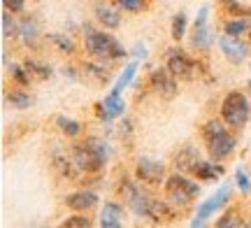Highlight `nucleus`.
<instances>
[{
  "label": "nucleus",
  "mask_w": 251,
  "mask_h": 228,
  "mask_svg": "<svg viewBox=\"0 0 251 228\" xmlns=\"http://www.w3.org/2000/svg\"><path fill=\"white\" fill-rule=\"evenodd\" d=\"M109 147L107 142H102L98 137H89L86 142L72 147V158L81 173H98L102 170V165L107 163L109 158Z\"/></svg>",
  "instance_id": "nucleus-1"
},
{
  "label": "nucleus",
  "mask_w": 251,
  "mask_h": 228,
  "mask_svg": "<svg viewBox=\"0 0 251 228\" xmlns=\"http://www.w3.org/2000/svg\"><path fill=\"white\" fill-rule=\"evenodd\" d=\"M202 135L207 140V149H209V154L214 161H224L226 156L233 154L235 149V137L226 130V126L221 121H216L212 119L205 128H202Z\"/></svg>",
  "instance_id": "nucleus-2"
},
{
  "label": "nucleus",
  "mask_w": 251,
  "mask_h": 228,
  "mask_svg": "<svg viewBox=\"0 0 251 228\" xmlns=\"http://www.w3.org/2000/svg\"><path fill=\"white\" fill-rule=\"evenodd\" d=\"M84 45L86 51L96 58H124L128 51L107 33H98L93 28H84Z\"/></svg>",
  "instance_id": "nucleus-3"
},
{
  "label": "nucleus",
  "mask_w": 251,
  "mask_h": 228,
  "mask_svg": "<svg viewBox=\"0 0 251 228\" xmlns=\"http://www.w3.org/2000/svg\"><path fill=\"white\" fill-rule=\"evenodd\" d=\"M221 117L228 126H244L251 117V107H249V101L244 98L242 93H228L221 102Z\"/></svg>",
  "instance_id": "nucleus-4"
},
{
  "label": "nucleus",
  "mask_w": 251,
  "mask_h": 228,
  "mask_svg": "<svg viewBox=\"0 0 251 228\" xmlns=\"http://www.w3.org/2000/svg\"><path fill=\"white\" fill-rule=\"evenodd\" d=\"M165 193H168V201H170L172 205L186 207L193 198H198L200 186L193 182H188L186 177H181V175H172L170 179L165 182Z\"/></svg>",
  "instance_id": "nucleus-5"
},
{
  "label": "nucleus",
  "mask_w": 251,
  "mask_h": 228,
  "mask_svg": "<svg viewBox=\"0 0 251 228\" xmlns=\"http://www.w3.org/2000/svg\"><path fill=\"white\" fill-rule=\"evenodd\" d=\"M121 193L126 196V201H128V205H130V210H133L137 217H149V214H151L153 198H149L147 193H142V189H137L133 182L124 179V184H121Z\"/></svg>",
  "instance_id": "nucleus-6"
},
{
  "label": "nucleus",
  "mask_w": 251,
  "mask_h": 228,
  "mask_svg": "<svg viewBox=\"0 0 251 228\" xmlns=\"http://www.w3.org/2000/svg\"><path fill=\"white\" fill-rule=\"evenodd\" d=\"M149 82H151L153 91L161 93V98L165 101L177 96V77L170 73V68H153L149 75Z\"/></svg>",
  "instance_id": "nucleus-7"
},
{
  "label": "nucleus",
  "mask_w": 251,
  "mask_h": 228,
  "mask_svg": "<svg viewBox=\"0 0 251 228\" xmlns=\"http://www.w3.org/2000/svg\"><path fill=\"white\" fill-rule=\"evenodd\" d=\"M168 68H170V73L175 77H179V79H193L196 77V70L198 65L193 58H188L181 49H170L168 51Z\"/></svg>",
  "instance_id": "nucleus-8"
},
{
  "label": "nucleus",
  "mask_w": 251,
  "mask_h": 228,
  "mask_svg": "<svg viewBox=\"0 0 251 228\" xmlns=\"http://www.w3.org/2000/svg\"><path fill=\"white\" fill-rule=\"evenodd\" d=\"M228 201H230V186H221V189H219V191H216L209 201L202 203V205L198 207V217L191 221V226H202V224H205V219H209L216 210H221Z\"/></svg>",
  "instance_id": "nucleus-9"
},
{
  "label": "nucleus",
  "mask_w": 251,
  "mask_h": 228,
  "mask_svg": "<svg viewBox=\"0 0 251 228\" xmlns=\"http://www.w3.org/2000/svg\"><path fill=\"white\" fill-rule=\"evenodd\" d=\"M219 47H221V51H224L226 58L235 65H240L242 61H247V56H249V47L235 35H224L219 40Z\"/></svg>",
  "instance_id": "nucleus-10"
},
{
  "label": "nucleus",
  "mask_w": 251,
  "mask_h": 228,
  "mask_svg": "<svg viewBox=\"0 0 251 228\" xmlns=\"http://www.w3.org/2000/svg\"><path fill=\"white\" fill-rule=\"evenodd\" d=\"M137 179L140 182H147V184H161L163 177H165V163L161 161H153V158H140L137 163Z\"/></svg>",
  "instance_id": "nucleus-11"
},
{
  "label": "nucleus",
  "mask_w": 251,
  "mask_h": 228,
  "mask_svg": "<svg viewBox=\"0 0 251 228\" xmlns=\"http://www.w3.org/2000/svg\"><path fill=\"white\" fill-rule=\"evenodd\" d=\"M207 17H209V7H202L196 19L193 35H191V45L196 47V49H209V45H212V33L207 28Z\"/></svg>",
  "instance_id": "nucleus-12"
},
{
  "label": "nucleus",
  "mask_w": 251,
  "mask_h": 228,
  "mask_svg": "<svg viewBox=\"0 0 251 228\" xmlns=\"http://www.w3.org/2000/svg\"><path fill=\"white\" fill-rule=\"evenodd\" d=\"M198 161H200V154H198L196 147H181L179 152L175 154V168L179 170V173H193L196 170Z\"/></svg>",
  "instance_id": "nucleus-13"
},
{
  "label": "nucleus",
  "mask_w": 251,
  "mask_h": 228,
  "mask_svg": "<svg viewBox=\"0 0 251 228\" xmlns=\"http://www.w3.org/2000/svg\"><path fill=\"white\" fill-rule=\"evenodd\" d=\"M100 226L102 228H119L124 226V207L119 203H107L100 212Z\"/></svg>",
  "instance_id": "nucleus-14"
},
{
  "label": "nucleus",
  "mask_w": 251,
  "mask_h": 228,
  "mask_svg": "<svg viewBox=\"0 0 251 228\" xmlns=\"http://www.w3.org/2000/svg\"><path fill=\"white\" fill-rule=\"evenodd\" d=\"M51 161H54V168L63 175V177H70L72 179V177H77V173H79V168H77V163H75L72 154L68 156L65 152H61V149H54Z\"/></svg>",
  "instance_id": "nucleus-15"
},
{
  "label": "nucleus",
  "mask_w": 251,
  "mask_h": 228,
  "mask_svg": "<svg viewBox=\"0 0 251 228\" xmlns=\"http://www.w3.org/2000/svg\"><path fill=\"white\" fill-rule=\"evenodd\" d=\"M96 203H98V196L91 191H79V193H70L68 198H65V205L70 207V210H77V212H86L91 207H96Z\"/></svg>",
  "instance_id": "nucleus-16"
},
{
  "label": "nucleus",
  "mask_w": 251,
  "mask_h": 228,
  "mask_svg": "<svg viewBox=\"0 0 251 228\" xmlns=\"http://www.w3.org/2000/svg\"><path fill=\"white\" fill-rule=\"evenodd\" d=\"M96 19H98L105 28H119V24H121V17L117 14V9L107 7L105 2H98V5H96Z\"/></svg>",
  "instance_id": "nucleus-17"
},
{
  "label": "nucleus",
  "mask_w": 251,
  "mask_h": 228,
  "mask_svg": "<svg viewBox=\"0 0 251 228\" xmlns=\"http://www.w3.org/2000/svg\"><path fill=\"white\" fill-rule=\"evenodd\" d=\"M196 177L202 179V182H209V179H216L224 175V165H216V163H209V161H198L196 165Z\"/></svg>",
  "instance_id": "nucleus-18"
},
{
  "label": "nucleus",
  "mask_w": 251,
  "mask_h": 228,
  "mask_svg": "<svg viewBox=\"0 0 251 228\" xmlns=\"http://www.w3.org/2000/svg\"><path fill=\"white\" fill-rule=\"evenodd\" d=\"M102 105H105V110H107L109 119L121 117V114H124V110H126V102L121 101V91H117V89H114V91H112L107 98L102 101Z\"/></svg>",
  "instance_id": "nucleus-19"
},
{
  "label": "nucleus",
  "mask_w": 251,
  "mask_h": 228,
  "mask_svg": "<svg viewBox=\"0 0 251 228\" xmlns=\"http://www.w3.org/2000/svg\"><path fill=\"white\" fill-rule=\"evenodd\" d=\"M19 33L24 37L26 47H37V35H40V30H37V24L33 19H24L21 26H19Z\"/></svg>",
  "instance_id": "nucleus-20"
},
{
  "label": "nucleus",
  "mask_w": 251,
  "mask_h": 228,
  "mask_svg": "<svg viewBox=\"0 0 251 228\" xmlns=\"http://www.w3.org/2000/svg\"><path fill=\"white\" fill-rule=\"evenodd\" d=\"M47 40H49V42H51L58 51H63V54H75V49H77V45L72 42L70 37L61 35V33H49V35H47Z\"/></svg>",
  "instance_id": "nucleus-21"
},
{
  "label": "nucleus",
  "mask_w": 251,
  "mask_h": 228,
  "mask_svg": "<svg viewBox=\"0 0 251 228\" xmlns=\"http://www.w3.org/2000/svg\"><path fill=\"white\" fill-rule=\"evenodd\" d=\"M244 33H251V19H230L226 24V35L240 37Z\"/></svg>",
  "instance_id": "nucleus-22"
},
{
  "label": "nucleus",
  "mask_w": 251,
  "mask_h": 228,
  "mask_svg": "<svg viewBox=\"0 0 251 228\" xmlns=\"http://www.w3.org/2000/svg\"><path fill=\"white\" fill-rule=\"evenodd\" d=\"M24 65H26V70L33 77H37V79H49L51 77V68L45 63H37V61H33V58H26L24 61Z\"/></svg>",
  "instance_id": "nucleus-23"
},
{
  "label": "nucleus",
  "mask_w": 251,
  "mask_h": 228,
  "mask_svg": "<svg viewBox=\"0 0 251 228\" xmlns=\"http://www.w3.org/2000/svg\"><path fill=\"white\" fill-rule=\"evenodd\" d=\"M56 124H58V128H61L68 137H77L81 133V124H79V121H75V119L58 117V119H56Z\"/></svg>",
  "instance_id": "nucleus-24"
},
{
  "label": "nucleus",
  "mask_w": 251,
  "mask_h": 228,
  "mask_svg": "<svg viewBox=\"0 0 251 228\" xmlns=\"http://www.w3.org/2000/svg\"><path fill=\"white\" fill-rule=\"evenodd\" d=\"M153 221H161V219H172L175 214H172V210L168 207V203L165 201H153L151 203V214H149Z\"/></svg>",
  "instance_id": "nucleus-25"
},
{
  "label": "nucleus",
  "mask_w": 251,
  "mask_h": 228,
  "mask_svg": "<svg viewBox=\"0 0 251 228\" xmlns=\"http://www.w3.org/2000/svg\"><path fill=\"white\" fill-rule=\"evenodd\" d=\"M9 70V75H12V79H14V82L17 84H21V86H28V84H30V77H33V75L28 73L26 70V65H17V63H12L7 68Z\"/></svg>",
  "instance_id": "nucleus-26"
},
{
  "label": "nucleus",
  "mask_w": 251,
  "mask_h": 228,
  "mask_svg": "<svg viewBox=\"0 0 251 228\" xmlns=\"http://www.w3.org/2000/svg\"><path fill=\"white\" fill-rule=\"evenodd\" d=\"M7 101H9V105H12V107H17V110H26V107L33 105V98H30L28 93H24V91H12L7 96Z\"/></svg>",
  "instance_id": "nucleus-27"
},
{
  "label": "nucleus",
  "mask_w": 251,
  "mask_h": 228,
  "mask_svg": "<svg viewBox=\"0 0 251 228\" xmlns=\"http://www.w3.org/2000/svg\"><path fill=\"white\" fill-rule=\"evenodd\" d=\"M184 33H186V14H175V19H172V37L181 40Z\"/></svg>",
  "instance_id": "nucleus-28"
},
{
  "label": "nucleus",
  "mask_w": 251,
  "mask_h": 228,
  "mask_svg": "<svg viewBox=\"0 0 251 228\" xmlns=\"http://www.w3.org/2000/svg\"><path fill=\"white\" fill-rule=\"evenodd\" d=\"M135 73H137V63H130V65H126L124 75H121V77H119V82H117V91H121V89H126V86H128V84L133 82Z\"/></svg>",
  "instance_id": "nucleus-29"
},
{
  "label": "nucleus",
  "mask_w": 251,
  "mask_h": 228,
  "mask_svg": "<svg viewBox=\"0 0 251 228\" xmlns=\"http://www.w3.org/2000/svg\"><path fill=\"white\" fill-rule=\"evenodd\" d=\"M86 73H89L91 77H96L98 82H107V79H109V70H107V68H102V65L86 63Z\"/></svg>",
  "instance_id": "nucleus-30"
},
{
  "label": "nucleus",
  "mask_w": 251,
  "mask_h": 228,
  "mask_svg": "<svg viewBox=\"0 0 251 228\" xmlns=\"http://www.w3.org/2000/svg\"><path fill=\"white\" fill-rule=\"evenodd\" d=\"M216 226L219 228H233V226H242V221H240V214H237V212H228V214H224L221 219L216 221Z\"/></svg>",
  "instance_id": "nucleus-31"
},
{
  "label": "nucleus",
  "mask_w": 251,
  "mask_h": 228,
  "mask_svg": "<svg viewBox=\"0 0 251 228\" xmlns=\"http://www.w3.org/2000/svg\"><path fill=\"white\" fill-rule=\"evenodd\" d=\"M63 226H65V228H89L91 226V219L81 217V214H75V217H68V219L63 221Z\"/></svg>",
  "instance_id": "nucleus-32"
},
{
  "label": "nucleus",
  "mask_w": 251,
  "mask_h": 228,
  "mask_svg": "<svg viewBox=\"0 0 251 228\" xmlns=\"http://www.w3.org/2000/svg\"><path fill=\"white\" fill-rule=\"evenodd\" d=\"M2 35H5V37H14V35H17V24H14V19L9 17V9L2 14Z\"/></svg>",
  "instance_id": "nucleus-33"
},
{
  "label": "nucleus",
  "mask_w": 251,
  "mask_h": 228,
  "mask_svg": "<svg viewBox=\"0 0 251 228\" xmlns=\"http://www.w3.org/2000/svg\"><path fill=\"white\" fill-rule=\"evenodd\" d=\"M119 7L126 9V12H142L147 7V2L144 0H117Z\"/></svg>",
  "instance_id": "nucleus-34"
},
{
  "label": "nucleus",
  "mask_w": 251,
  "mask_h": 228,
  "mask_svg": "<svg viewBox=\"0 0 251 228\" xmlns=\"http://www.w3.org/2000/svg\"><path fill=\"white\" fill-rule=\"evenodd\" d=\"M221 2H224V7L228 9V12H233V14H247V17H251L249 9H244L237 0H221Z\"/></svg>",
  "instance_id": "nucleus-35"
},
{
  "label": "nucleus",
  "mask_w": 251,
  "mask_h": 228,
  "mask_svg": "<svg viewBox=\"0 0 251 228\" xmlns=\"http://www.w3.org/2000/svg\"><path fill=\"white\" fill-rule=\"evenodd\" d=\"M235 179H237V186L242 189V193H249V191H251V182H249V177H247V173H244L242 168H237V173H235Z\"/></svg>",
  "instance_id": "nucleus-36"
},
{
  "label": "nucleus",
  "mask_w": 251,
  "mask_h": 228,
  "mask_svg": "<svg viewBox=\"0 0 251 228\" xmlns=\"http://www.w3.org/2000/svg\"><path fill=\"white\" fill-rule=\"evenodd\" d=\"M2 5H5L9 12H24V7H26V0H2Z\"/></svg>",
  "instance_id": "nucleus-37"
},
{
  "label": "nucleus",
  "mask_w": 251,
  "mask_h": 228,
  "mask_svg": "<svg viewBox=\"0 0 251 228\" xmlns=\"http://www.w3.org/2000/svg\"><path fill=\"white\" fill-rule=\"evenodd\" d=\"M135 56H137V58H142V61H144V58H147V49H144L142 45H137V47H135Z\"/></svg>",
  "instance_id": "nucleus-38"
},
{
  "label": "nucleus",
  "mask_w": 251,
  "mask_h": 228,
  "mask_svg": "<svg viewBox=\"0 0 251 228\" xmlns=\"http://www.w3.org/2000/svg\"><path fill=\"white\" fill-rule=\"evenodd\" d=\"M249 35H251V33H249Z\"/></svg>",
  "instance_id": "nucleus-39"
}]
</instances>
